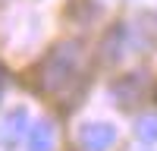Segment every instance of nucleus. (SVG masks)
Listing matches in <instances>:
<instances>
[{
	"mask_svg": "<svg viewBox=\"0 0 157 151\" xmlns=\"http://www.w3.org/2000/svg\"><path fill=\"white\" fill-rule=\"evenodd\" d=\"M25 129H29V110H25V107L10 110L6 117H3V123H0V142L13 148L25 135Z\"/></svg>",
	"mask_w": 157,
	"mask_h": 151,
	"instance_id": "7ed1b4c3",
	"label": "nucleus"
},
{
	"mask_svg": "<svg viewBox=\"0 0 157 151\" xmlns=\"http://www.w3.org/2000/svg\"><path fill=\"white\" fill-rule=\"evenodd\" d=\"M78 60H82V54H78L75 41L54 47L50 57L44 60V66H41V88L44 91H63L78 76Z\"/></svg>",
	"mask_w": 157,
	"mask_h": 151,
	"instance_id": "f257e3e1",
	"label": "nucleus"
},
{
	"mask_svg": "<svg viewBox=\"0 0 157 151\" xmlns=\"http://www.w3.org/2000/svg\"><path fill=\"white\" fill-rule=\"evenodd\" d=\"M0 82H3V76H0Z\"/></svg>",
	"mask_w": 157,
	"mask_h": 151,
	"instance_id": "423d86ee",
	"label": "nucleus"
},
{
	"mask_svg": "<svg viewBox=\"0 0 157 151\" xmlns=\"http://www.w3.org/2000/svg\"><path fill=\"white\" fill-rule=\"evenodd\" d=\"M78 142L85 151H107L116 142V126L110 123H85L78 132Z\"/></svg>",
	"mask_w": 157,
	"mask_h": 151,
	"instance_id": "f03ea898",
	"label": "nucleus"
},
{
	"mask_svg": "<svg viewBox=\"0 0 157 151\" xmlns=\"http://www.w3.org/2000/svg\"><path fill=\"white\" fill-rule=\"evenodd\" d=\"M135 135L141 138V142H157V113H148V117H141L135 123Z\"/></svg>",
	"mask_w": 157,
	"mask_h": 151,
	"instance_id": "39448f33",
	"label": "nucleus"
},
{
	"mask_svg": "<svg viewBox=\"0 0 157 151\" xmlns=\"http://www.w3.org/2000/svg\"><path fill=\"white\" fill-rule=\"evenodd\" d=\"M57 148V129L50 120H41L29 129V151H54Z\"/></svg>",
	"mask_w": 157,
	"mask_h": 151,
	"instance_id": "20e7f679",
	"label": "nucleus"
}]
</instances>
